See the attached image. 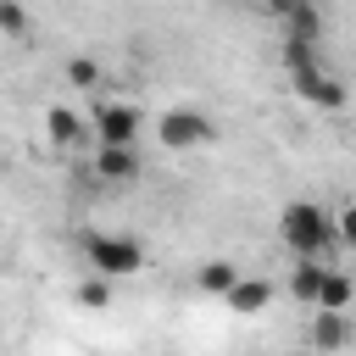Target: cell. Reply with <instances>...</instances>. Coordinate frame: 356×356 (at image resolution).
<instances>
[{
    "label": "cell",
    "instance_id": "obj_18",
    "mask_svg": "<svg viewBox=\"0 0 356 356\" xmlns=\"http://www.w3.org/2000/svg\"><path fill=\"white\" fill-rule=\"evenodd\" d=\"M350 273H356V267H350Z\"/></svg>",
    "mask_w": 356,
    "mask_h": 356
},
{
    "label": "cell",
    "instance_id": "obj_3",
    "mask_svg": "<svg viewBox=\"0 0 356 356\" xmlns=\"http://www.w3.org/2000/svg\"><path fill=\"white\" fill-rule=\"evenodd\" d=\"M83 256H89V273L95 278H134L145 267V245L134 234H89L83 239Z\"/></svg>",
    "mask_w": 356,
    "mask_h": 356
},
{
    "label": "cell",
    "instance_id": "obj_10",
    "mask_svg": "<svg viewBox=\"0 0 356 356\" xmlns=\"http://www.w3.org/2000/svg\"><path fill=\"white\" fill-rule=\"evenodd\" d=\"M278 17H284V39L289 44H317V33H323V11L317 6H278Z\"/></svg>",
    "mask_w": 356,
    "mask_h": 356
},
{
    "label": "cell",
    "instance_id": "obj_15",
    "mask_svg": "<svg viewBox=\"0 0 356 356\" xmlns=\"http://www.w3.org/2000/svg\"><path fill=\"white\" fill-rule=\"evenodd\" d=\"M78 300H83V306H95V312H106V306H111V284L89 273V278L78 284Z\"/></svg>",
    "mask_w": 356,
    "mask_h": 356
},
{
    "label": "cell",
    "instance_id": "obj_12",
    "mask_svg": "<svg viewBox=\"0 0 356 356\" xmlns=\"http://www.w3.org/2000/svg\"><path fill=\"white\" fill-rule=\"evenodd\" d=\"M95 178L100 184H134L139 178V150H95Z\"/></svg>",
    "mask_w": 356,
    "mask_h": 356
},
{
    "label": "cell",
    "instance_id": "obj_6",
    "mask_svg": "<svg viewBox=\"0 0 356 356\" xmlns=\"http://www.w3.org/2000/svg\"><path fill=\"white\" fill-rule=\"evenodd\" d=\"M295 89H300L312 106H323V111H345V100H350V95H345V83H339L323 61H317V67H306V72H295Z\"/></svg>",
    "mask_w": 356,
    "mask_h": 356
},
{
    "label": "cell",
    "instance_id": "obj_8",
    "mask_svg": "<svg viewBox=\"0 0 356 356\" xmlns=\"http://www.w3.org/2000/svg\"><path fill=\"white\" fill-rule=\"evenodd\" d=\"M83 134H89V117H78L72 106H50L44 111V139L50 145L67 150V145H83Z\"/></svg>",
    "mask_w": 356,
    "mask_h": 356
},
{
    "label": "cell",
    "instance_id": "obj_2",
    "mask_svg": "<svg viewBox=\"0 0 356 356\" xmlns=\"http://www.w3.org/2000/svg\"><path fill=\"white\" fill-rule=\"evenodd\" d=\"M139 128H145V117H139L134 100L100 95L95 111H89V134H95L100 150H139Z\"/></svg>",
    "mask_w": 356,
    "mask_h": 356
},
{
    "label": "cell",
    "instance_id": "obj_13",
    "mask_svg": "<svg viewBox=\"0 0 356 356\" xmlns=\"http://www.w3.org/2000/svg\"><path fill=\"white\" fill-rule=\"evenodd\" d=\"M239 278H245V273H239L228 256H217V261H206V267H200V289H206V295H222V300L234 295V284H239Z\"/></svg>",
    "mask_w": 356,
    "mask_h": 356
},
{
    "label": "cell",
    "instance_id": "obj_14",
    "mask_svg": "<svg viewBox=\"0 0 356 356\" xmlns=\"http://www.w3.org/2000/svg\"><path fill=\"white\" fill-rule=\"evenodd\" d=\"M67 83H72V89H100L106 72H100L95 56H72V61H67Z\"/></svg>",
    "mask_w": 356,
    "mask_h": 356
},
{
    "label": "cell",
    "instance_id": "obj_16",
    "mask_svg": "<svg viewBox=\"0 0 356 356\" xmlns=\"http://www.w3.org/2000/svg\"><path fill=\"white\" fill-rule=\"evenodd\" d=\"M334 234H339V245L356 250V200H350L345 211H334Z\"/></svg>",
    "mask_w": 356,
    "mask_h": 356
},
{
    "label": "cell",
    "instance_id": "obj_4",
    "mask_svg": "<svg viewBox=\"0 0 356 356\" xmlns=\"http://www.w3.org/2000/svg\"><path fill=\"white\" fill-rule=\"evenodd\" d=\"M211 134H217L211 117L195 111V106H172V111H161V122H156V139H161L167 150H195V145H206Z\"/></svg>",
    "mask_w": 356,
    "mask_h": 356
},
{
    "label": "cell",
    "instance_id": "obj_17",
    "mask_svg": "<svg viewBox=\"0 0 356 356\" xmlns=\"http://www.w3.org/2000/svg\"><path fill=\"white\" fill-rule=\"evenodd\" d=\"M28 28V11L22 6H0V33H22Z\"/></svg>",
    "mask_w": 356,
    "mask_h": 356
},
{
    "label": "cell",
    "instance_id": "obj_1",
    "mask_svg": "<svg viewBox=\"0 0 356 356\" xmlns=\"http://www.w3.org/2000/svg\"><path fill=\"white\" fill-rule=\"evenodd\" d=\"M278 234H284V245L295 250V261H323L328 245H339L334 211L317 206V200H289V206L278 211Z\"/></svg>",
    "mask_w": 356,
    "mask_h": 356
},
{
    "label": "cell",
    "instance_id": "obj_5",
    "mask_svg": "<svg viewBox=\"0 0 356 356\" xmlns=\"http://www.w3.org/2000/svg\"><path fill=\"white\" fill-rule=\"evenodd\" d=\"M350 334H356V317H345V312H312V323H306V345L323 350V356L345 350Z\"/></svg>",
    "mask_w": 356,
    "mask_h": 356
},
{
    "label": "cell",
    "instance_id": "obj_7",
    "mask_svg": "<svg viewBox=\"0 0 356 356\" xmlns=\"http://www.w3.org/2000/svg\"><path fill=\"white\" fill-rule=\"evenodd\" d=\"M312 312H356V273L350 267H328V278H323V295H317V306Z\"/></svg>",
    "mask_w": 356,
    "mask_h": 356
},
{
    "label": "cell",
    "instance_id": "obj_11",
    "mask_svg": "<svg viewBox=\"0 0 356 356\" xmlns=\"http://www.w3.org/2000/svg\"><path fill=\"white\" fill-rule=\"evenodd\" d=\"M267 306H273V284L256 278V273H245V278L234 284V295H228V312H239V317H256V312H267Z\"/></svg>",
    "mask_w": 356,
    "mask_h": 356
},
{
    "label": "cell",
    "instance_id": "obj_9",
    "mask_svg": "<svg viewBox=\"0 0 356 356\" xmlns=\"http://www.w3.org/2000/svg\"><path fill=\"white\" fill-rule=\"evenodd\" d=\"M323 278H328V261H295L289 267V300L312 312L317 295H323Z\"/></svg>",
    "mask_w": 356,
    "mask_h": 356
}]
</instances>
